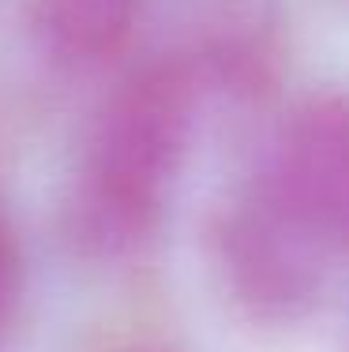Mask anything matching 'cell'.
I'll return each instance as SVG.
<instances>
[{"label":"cell","instance_id":"6da1fadb","mask_svg":"<svg viewBox=\"0 0 349 352\" xmlns=\"http://www.w3.org/2000/svg\"><path fill=\"white\" fill-rule=\"evenodd\" d=\"M199 79L188 60H154L102 105L68 199L72 240L87 255H128L154 232L188 150Z\"/></svg>","mask_w":349,"mask_h":352},{"label":"cell","instance_id":"7a4b0ae2","mask_svg":"<svg viewBox=\"0 0 349 352\" xmlns=\"http://www.w3.org/2000/svg\"><path fill=\"white\" fill-rule=\"evenodd\" d=\"M218 248L233 296L260 318H297L308 311L338 251L267 180L248 188L226 210Z\"/></svg>","mask_w":349,"mask_h":352},{"label":"cell","instance_id":"3957f363","mask_svg":"<svg viewBox=\"0 0 349 352\" xmlns=\"http://www.w3.org/2000/svg\"><path fill=\"white\" fill-rule=\"evenodd\" d=\"M263 180L335 248L349 244V90L315 94L289 116Z\"/></svg>","mask_w":349,"mask_h":352},{"label":"cell","instance_id":"277c9868","mask_svg":"<svg viewBox=\"0 0 349 352\" xmlns=\"http://www.w3.org/2000/svg\"><path fill=\"white\" fill-rule=\"evenodd\" d=\"M30 30L53 60L102 68L131 45L143 0H27Z\"/></svg>","mask_w":349,"mask_h":352},{"label":"cell","instance_id":"5b68a950","mask_svg":"<svg viewBox=\"0 0 349 352\" xmlns=\"http://www.w3.org/2000/svg\"><path fill=\"white\" fill-rule=\"evenodd\" d=\"M23 248L15 229L8 225L4 210H0V333L12 326L15 311H19V300H23Z\"/></svg>","mask_w":349,"mask_h":352}]
</instances>
